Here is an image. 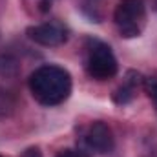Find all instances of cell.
Returning a JSON list of instances; mask_svg holds the SVG:
<instances>
[{
    "instance_id": "obj_1",
    "label": "cell",
    "mask_w": 157,
    "mask_h": 157,
    "mask_svg": "<svg viewBox=\"0 0 157 157\" xmlns=\"http://www.w3.org/2000/svg\"><path fill=\"white\" fill-rule=\"evenodd\" d=\"M28 86L39 104L57 106L70 97L73 82L68 70L55 64H44L29 75Z\"/></svg>"
},
{
    "instance_id": "obj_2",
    "label": "cell",
    "mask_w": 157,
    "mask_h": 157,
    "mask_svg": "<svg viewBox=\"0 0 157 157\" xmlns=\"http://www.w3.org/2000/svg\"><path fill=\"white\" fill-rule=\"evenodd\" d=\"M144 18H146L144 0H121L113 13L115 26L121 37L124 39L139 37L144 28Z\"/></svg>"
},
{
    "instance_id": "obj_3",
    "label": "cell",
    "mask_w": 157,
    "mask_h": 157,
    "mask_svg": "<svg viewBox=\"0 0 157 157\" xmlns=\"http://www.w3.org/2000/svg\"><path fill=\"white\" fill-rule=\"evenodd\" d=\"M84 66H86L88 75L95 80H110L119 71V64L113 51L110 49L108 44L99 42V40H91Z\"/></svg>"
},
{
    "instance_id": "obj_4",
    "label": "cell",
    "mask_w": 157,
    "mask_h": 157,
    "mask_svg": "<svg viewBox=\"0 0 157 157\" xmlns=\"http://www.w3.org/2000/svg\"><path fill=\"white\" fill-rule=\"evenodd\" d=\"M115 146L113 132L108 124L97 121L91 122L78 139V152L82 155H102L110 154Z\"/></svg>"
},
{
    "instance_id": "obj_5",
    "label": "cell",
    "mask_w": 157,
    "mask_h": 157,
    "mask_svg": "<svg viewBox=\"0 0 157 157\" xmlns=\"http://www.w3.org/2000/svg\"><path fill=\"white\" fill-rule=\"evenodd\" d=\"M28 39L40 46H60L68 40V31L59 22H46L39 26H29L26 29Z\"/></svg>"
},
{
    "instance_id": "obj_6",
    "label": "cell",
    "mask_w": 157,
    "mask_h": 157,
    "mask_svg": "<svg viewBox=\"0 0 157 157\" xmlns=\"http://www.w3.org/2000/svg\"><path fill=\"white\" fill-rule=\"evenodd\" d=\"M135 86L133 84H130V82H126L124 80V84L122 86H119L117 90L113 91V102L115 104H128V102H132V99H133V95H135Z\"/></svg>"
},
{
    "instance_id": "obj_7",
    "label": "cell",
    "mask_w": 157,
    "mask_h": 157,
    "mask_svg": "<svg viewBox=\"0 0 157 157\" xmlns=\"http://www.w3.org/2000/svg\"><path fill=\"white\" fill-rule=\"evenodd\" d=\"M143 88H144V91L148 93L150 101L154 102V106H155V110H157V78L155 77H146Z\"/></svg>"
},
{
    "instance_id": "obj_8",
    "label": "cell",
    "mask_w": 157,
    "mask_h": 157,
    "mask_svg": "<svg viewBox=\"0 0 157 157\" xmlns=\"http://www.w3.org/2000/svg\"><path fill=\"white\" fill-rule=\"evenodd\" d=\"M22 157H42V154H40L39 146H31V148H28V150L22 154Z\"/></svg>"
},
{
    "instance_id": "obj_9",
    "label": "cell",
    "mask_w": 157,
    "mask_h": 157,
    "mask_svg": "<svg viewBox=\"0 0 157 157\" xmlns=\"http://www.w3.org/2000/svg\"><path fill=\"white\" fill-rule=\"evenodd\" d=\"M57 157H84L80 152H75V150H62Z\"/></svg>"
},
{
    "instance_id": "obj_10",
    "label": "cell",
    "mask_w": 157,
    "mask_h": 157,
    "mask_svg": "<svg viewBox=\"0 0 157 157\" xmlns=\"http://www.w3.org/2000/svg\"><path fill=\"white\" fill-rule=\"evenodd\" d=\"M0 157H2V155H0Z\"/></svg>"
}]
</instances>
